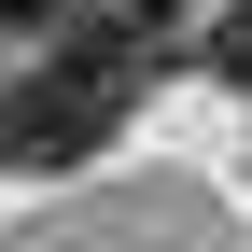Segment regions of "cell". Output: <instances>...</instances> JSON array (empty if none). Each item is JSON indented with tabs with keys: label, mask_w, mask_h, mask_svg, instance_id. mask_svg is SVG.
I'll return each mask as SVG.
<instances>
[{
	"label": "cell",
	"mask_w": 252,
	"mask_h": 252,
	"mask_svg": "<svg viewBox=\"0 0 252 252\" xmlns=\"http://www.w3.org/2000/svg\"><path fill=\"white\" fill-rule=\"evenodd\" d=\"M140 56H112L98 28H56V56L28 84H0V168H84V154L126 140V112H140Z\"/></svg>",
	"instance_id": "1"
},
{
	"label": "cell",
	"mask_w": 252,
	"mask_h": 252,
	"mask_svg": "<svg viewBox=\"0 0 252 252\" xmlns=\"http://www.w3.org/2000/svg\"><path fill=\"white\" fill-rule=\"evenodd\" d=\"M70 28H98L112 56H140V70L182 56V0H70Z\"/></svg>",
	"instance_id": "2"
},
{
	"label": "cell",
	"mask_w": 252,
	"mask_h": 252,
	"mask_svg": "<svg viewBox=\"0 0 252 252\" xmlns=\"http://www.w3.org/2000/svg\"><path fill=\"white\" fill-rule=\"evenodd\" d=\"M196 70L210 84H252V0H224V14L196 28Z\"/></svg>",
	"instance_id": "3"
},
{
	"label": "cell",
	"mask_w": 252,
	"mask_h": 252,
	"mask_svg": "<svg viewBox=\"0 0 252 252\" xmlns=\"http://www.w3.org/2000/svg\"><path fill=\"white\" fill-rule=\"evenodd\" d=\"M14 28H70V0H0V42Z\"/></svg>",
	"instance_id": "4"
}]
</instances>
